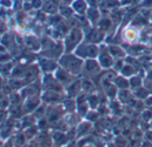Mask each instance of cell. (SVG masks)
<instances>
[{
	"label": "cell",
	"instance_id": "obj_1",
	"mask_svg": "<svg viewBox=\"0 0 152 147\" xmlns=\"http://www.w3.org/2000/svg\"><path fill=\"white\" fill-rule=\"evenodd\" d=\"M12 61H13V54L9 51L0 54V64L12 62Z\"/></svg>",
	"mask_w": 152,
	"mask_h": 147
},
{
	"label": "cell",
	"instance_id": "obj_2",
	"mask_svg": "<svg viewBox=\"0 0 152 147\" xmlns=\"http://www.w3.org/2000/svg\"><path fill=\"white\" fill-rule=\"evenodd\" d=\"M0 6L4 8H10L13 6L12 0H0Z\"/></svg>",
	"mask_w": 152,
	"mask_h": 147
},
{
	"label": "cell",
	"instance_id": "obj_3",
	"mask_svg": "<svg viewBox=\"0 0 152 147\" xmlns=\"http://www.w3.org/2000/svg\"><path fill=\"white\" fill-rule=\"evenodd\" d=\"M7 51H8V50L7 49V47H6L3 44L0 43V54L5 53V52H7Z\"/></svg>",
	"mask_w": 152,
	"mask_h": 147
},
{
	"label": "cell",
	"instance_id": "obj_4",
	"mask_svg": "<svg viewBox=\"0 0 152 147\" xmlns=\"http://www.w3.org/2000/svg\"><path fill=\"white\" fill-rule=\"evenodd\" d=\"M1 40H2V36L0 35V43H1Z\"/></svg>",
	"mask_w": 152,
	"mask_h": 147
}]
</instances>
